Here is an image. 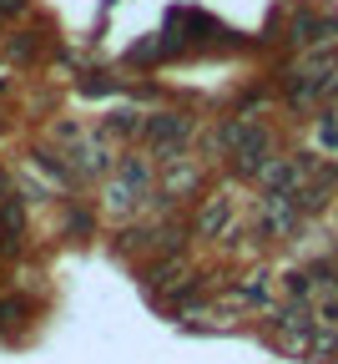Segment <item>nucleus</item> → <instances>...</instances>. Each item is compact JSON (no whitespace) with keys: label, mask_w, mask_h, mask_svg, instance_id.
I'll return each mask as SVG.
<instances>
[{"label":"nucleus","mask_w":338,"mask_h":364,"mask_svg":"<svg viewBox=\"0 0 338 364\" xmlns=\"http://www.w3.org/2000/svg\"><path fill=\"white\" fill-rule=\"evenodd\" d=\"M141 122H147V117H136L131 107H121V112H111V117H107V132H116V136H131V132H141Z\"/></svg>","instance_id":"nucleus-12"},{"label":"nucleus","mask_w":338,"mask_h":364,"mask_svg":"<svg viewBox=\"0 0 338 364\" xmlns=\"http://www.w3.org/2000/svg\"><path fill=\"white\" fill-rule=\"evenodd\" d=\"M288 36H293V46H323V41L338 36V21H323V16H313V11H298L293 26H288Z\"/></svg>","instance_id":"nucleus-6"},{"label":"nucleus","mask_w":338,"mask_h":364,"mask_svg":"<svg viewBox=\"0 0 338 364\" xmlns=\"http://www.w3.org/2000/svg\"><path fill=\"white\" fill-rule=\"evenodd\" d=\"M323 91H333V56L313 51L308 61H298L293 71H288V97H293L298 107H308V102L323 97Z\"/></svg>","instance_id":"nucleus-4"},{"label":"nucleus","mask_w":338,"mask_h":364,"mask_svg":"<svg viewBox=\"0 0 338 364\" xmlns=\"http://www.w3.org/2000/svg\"><path fill=\"white\" fill-rule=\"evenodd\" d=\"M318 142H323V152H338V117L333 112L318 117Z\"/></svg>","instance_id":"nucleus-13"},{"label":"nucleus","mask_w":338,"mask_h":364,"mask_svg":"<svg viewBox=\"0 0 338 364\" xmlns=\"http://www.w3.org/2000/svg\"><path fill=\"white\" fill-rule=\"evenodd\" d=\"M157 56H162V41H141L131 51V61H157Z\"/></svg>","instance_id":"nucleus-14"},{"label":"nucleus","mask_w":338,"mask_h":364,"mask_svg":"<svg viewBox=\"0 0 338 364\" xmlns=\"http://www.w3.org/2000/svg\"><path fill=\"white\" fill-rule=\"evenodd\" d=\"M177 279H187V258H182V253H167L162 263L141 268V289H152V294H167Z\"/></svg>","instance_id":"nucleus-8"},{"label":"nucleus","mask_w":338,"mask_h":364,"mask_svg":"<svg viewBox=\"0 0 338 364\" xmlns=\"http://www.w3.org/2000/svg\"><path fill=\"white\" fill-rule=\"evenodd\" d=\"M237 299H243V304H273V284H268V273H253V279L237 289Z\"/></svg>","instance_id":"nucleus-11"},{"label":"nucleus","mask_w":338,"mask_h":364,"mask_svg":"<svg viewBox=\"0 0 338 364\" xmlns=\"http://www.w3.org/2000/svg\"><path fill=\"white\" fill-rule=\"evenodd\" d=\"M147 188H152L147 157H121L116 172L107 177V208H111V213H136L141 198H147Z\"/></svg>","instance_id":"nucleus-2"},{"label":"nucleus","mask_w":338,"mask_h":364,"mask_svg":"<svg viewBox=\"0 0 338 364\" xmlns=\"http://www.w3.org/2000/svg\"><path fill=\"white\" fill-rule=\"evenodd\" d=\"M202 182V172H197V162H167V182H162V203H172V198H182V193H192Z\"/></svg>","instance_id":"nucleus-9"},{"label":"nucleus","mask_w":338,"mask_h":364,"mask_svg":"<svg viewBox=\"0 0 338 364\" xmlns=\"http://www.w3.org/2000/svg\"><path fill=\"white\" fill-rule=\"evenodd\" d=\"M0 11H6V16H16V11H26V0H0Z\"/></svg>","instance_id":"nucleus-16"},{"label":"nucleus","mask_w":338,"mask_h":364,"mask_svg":"<svg viewBox=\"0 0 338 364\" xmlns=\"http://www.w3.org/2000/svg\"><path fill=\"white\" fill-rule=\"evenodd\" d=\"M31 51H36V41H31V36H26V41H11V56H31Z\"/></svg>","instance_id":"nucleus-15"},{"label":"nucleus","mask_w":338,"mask_h":364,"mask_svg":"<svg viewBox=\"0 0 338 364\" xmlns=\"http://www.w3.org/2000/svg\"><path fill=\"white\" fill-rule=\"evenodd\" d=\"M298 223H303V213H298L293 193H268V198H263V233H268V238L298 233Z\"/></svg>","instance_id":"nucleus-5"},{"label":"nucleus","mask_w":338,"mask_h":364,"mask_svg":"<svg viewBox=\"0 0 338 364\" xmlns=\"http://www.w3.org/2000/svg\"><path fill=\"white\" fill-rule=\"evenodd\" d=\"M227 228H232V198L227 193L222 198H207L197 208V233L202 238H227Z\"/></svg>","instance_id":"nucleus-7"},{"label":"nucleus","mask_w":338,"mask_h":364,"mask_svg":"<svg viewBox=\"0 0 338 364\" xmlns=\"http://www.w3.org/2000/svg\"><path fill=\"white\" fill-rule=\"evenodd\" d=\"M192 132H197V122H192L187 112H157V117L141 122V136L152 142V152L162 157V167H167V162H177V157L187 152Z\"/></svg>","instance_id":"nucleus-3"},{"label":"nucleus","mask_w":338,"mask_h":364,"mask_svg":"<svg viewBox=\"0 0 338 364\" xmlns=\"http://www.w3.org/2000/svg\"><path fill=\"white\" fill-rule=\"evenodd\" d=\"M71 162H76V172H81V177H91V172H107V167H111V147L91 136V142H81V147L71 152Z\"/></svg>","instance_id":"nucleus-10"},{"label":"nucleus","mask_w":338,"mask_h":364,"mask_svg":"<svg viewBox=\"0 0 338 364\" xmlns=\"http://www.w3.org/2000/svg\"><path fill=\"white\" fill-rule=\"evenodd\" d=\"M222 147L232 152V172H243V177H258L273 162V136L258 122H248V117H237V122L222 127Z\"/></svg>","instance_id":"nucleus-1"}]
</instances>
